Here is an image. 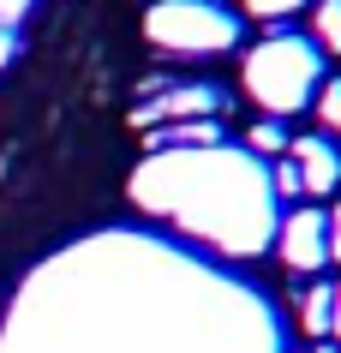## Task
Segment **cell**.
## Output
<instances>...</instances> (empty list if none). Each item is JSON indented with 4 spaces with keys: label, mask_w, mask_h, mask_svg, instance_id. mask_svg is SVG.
<instances>
[{
    "label": "cell",
    "mask_w": 341,
    "mask_h": 353,
    "mask_svg": "<svg viewBox=\"0 0 341 353\" xmlns=\"http://www.w3.org/2000/svg\"><path fill=\"white\" fill-rule=\"evenodd\" d=\"M323 78H329L323 72V48L311 37H300V30H269L246 54V90L269 120H287V114L311 108Z\"/></svg>",
    "instance_id": "6da1fadb"
},
{
    "label": "cell",
    "mask_w": 341,
    "mask_h": 353,
    "mask_svg": "<svg viewBox=\"0 0 341 353\" xmlns=\"http://www.w3.org/2000/svg\"><path fill=\"white\" fill-rule=\"evenodd\" d=\"M144 37L180 60H198V54L209 60V54H234L246 24H240V12H227L222 0H162L144 19Z\"/></svg>",
    "instance_id": "7a4b0ae2"
},
{
    "label": "cell",
    "mask_w": 341,
    "mask_h": 353,
    "mask_svg": "<svg viewBox=\"0 0 341 353\" xmlns=\"http://www.w3.org/2000/svg\"><path fill=\"white\" fill-rule=\"evenodd\" d=\"M282 263L293 276H318L323 263H329V216L311 204L287 210L282 216Z\"/></svg>",
    "instance_id": "3957f363"
},
{
    "label": "cell",
    "mask_w": 341,
    "mask_h": 353,
    "mask_svg": "<svg viewBox=\"0 0 341 353\" xmlns=\"http://www.w3.org/2000/svg\"><path fill=\"white\" fill-rule=\"evenodd\" d=\"M287 156H293V168H300V192L305 198H329V192L341 186V150H335V138L305 132V138L287 144Z\"/></svg>",
    "instance_id": "277c9868"
},
{
    "label": "cell",
    "mask_w": 341,
    "mask_h": 353,
    "mask_svg": "<svg viewBox=\"0 0 341 353\" xmlns=\"http://www.w3.org/2000/svg\"><path fill=\"white\" fill-rule=\"evenodd\" d=\"M222 108H227V90H216V84H186V90H168L156 102V120H168V114L204 120V114H222Z\"/></svg>",
    "instance_id": "5b68a950"
},
{
    "label": "cell",
    "mask_w": 341,
    "mask_h": 353,
    "mask_svg": "<svg viewBox=\"0 0 341 353\" xmlns=\"http://www.w3.org/2000/svg\"><path fill=\"white\" fill-rule=\"evenodd\" d=\"M329 312H335V281H311L300 294V330L311 341H329Z\"/></svg>",
    "instance_id": "8992f818"
},
{
    "label": "cell",
    "mask_w": 341,
    "mask_h": 353,
    "mask_svg": "<svg viewBox=\"0 0 341 353\" xmlns=\"http://www.w3.org/2000/svg\"><path fill=\"white\" fill-rule=\"evenodd\" d=\"M311 42L323 54H341V0H318L311 6Z\"/></svg>",
    "instance_id": "52a82bcc"
},
{
    "label": "cell",
    "mask_w": 341,
    "mask_h": 353,
    "mask_svg": "<svg viewBox=\"0 0 341 353\" xmlns=\"http://www.w3.org/2000/svg\"><path fill=\"white\" fill-rule=\"evenodd\" d=\"M311 114H318V132H323V138H341V78H323V84H318Z\"/></svg>",
    "instance_id": "ba28073f"
},
{
    "label": "cell",
    "mask_w": 341,
    "mask_h": 353,
    "mask_svg": "<svg viewBox=\"0 0 341 353\" xmlns=\"http://www.w3.org/2000/svg\"><path fill=\"white\" fill-rule=\"evenodd\" d=\"M287 144H293L287 126H282V120H269V114L246 126V150H258V156H287Z\"/></svg>",
    "instance_id": "9c48e42d"
},
{
    "label": "cell",
    "mask_w": 341,
    "mask_h": 353,
    "mask_svg": "<svg viewBox=\"0 0 341 353\" xmlns=\"http://www.w3.org/2000/svg\"><path fill=\"white\" fill-rule=\"evenodd\" d=\"M300 6H305V0H246V12H251V19H269V24L287 19V12H300Z\"/></svg>",
    "instance_id": "30bf717a"
},
{
    "label": "cell",
    "mask_w": 341,
    "mask_h": 353,
    "mask_svg": "<svg viewBox=\"0 0 341 353\" xmlns=\"http://www.w3.org/2000/svg\"><path fill=\"white\" fill-rule=\"evenodd\" d=\"M276 192H282V198H300V168H293V156L276 162Z\"/></svg>",
    "instance_id": "8fae6325"
},
{
    "label": "cell",
    "mask_w": 341,
    "mask_h": 353,
    "mask_svg": "<svg viewBox=\"0 0 341 353\" xmlns=\"http://www.w3.org/2000/svg\"><path fill=\"white\" fill-rule=\"evenodd\" d=\"M323 216H329V263H341V198L323 210Z\"/></svg>",
    "instance_id": "7c38bea8"
},
{
    "label": "cell",
    "mask_w": 341,
    "mask_h": 353,
    "mask_svg": "<svg viewBox=\"0 0 341 353\" xmlns=\"http://www.w3.org/2000/svg\"><path fill=\"white\" fill-rule=\"evenodd\" d=\"M329 341L341 347V281H335V312H329Z\"/></svg>",
    "instance_id": "4fadbf2b"
},
{
    "label": "cell",
    "mask_w": 341,
    "mask_h": 353,
    "mask_svg": "<svg viewBox=\"0 0 341 353\" xmlns=\"http://www.w3.org/2000/svg\"><path fill=\"white\" fill-rule=\"evenodd\" d=\"M305 353H341V347H335V341H311Z\"/></svg>",
    "instance_id": "5bb4252c"
}]
</instances>
